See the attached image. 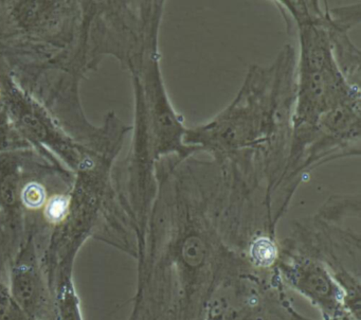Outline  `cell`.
I'll list each match as a JSON object with an SVG mask.
<instances>
[{
	"label": "cell",
	"instance_id": "1",
	"mask_svg": "<svg viewBox=\"0 0 361 320\" xmlns=\"http://www.w3.org/2000/svg\"><path fill=\"white\" fill-rule=\"evenodd\" d=\"M295 90L297 50L288 44L269 65L250 66L234 99L185 135L187 146L215 159L238 188L270 208L274 220L290 153Z\"/></svg>",
	"mask_w": 361,
	"mask_h": 320
},
{
	"label": "cell",
	"instance_id": "2",
	"mask_svg": "<svg viewBox=\"0 0 361 320\" xmlns=\"http://www.w3.org/2000/svg\"><path fill=\"white\" fill-rule=\"evenodd\" d=\"M158 37L159 31L153 32L140 54L145 155L156 163L171 155L188 157L198 154L195 148L185 143L187 126L169 97L160 69Z\"/></svg>",
	"mask_w": 361,
	"mask_h": 320
},
{
	"label": "cell",
	"instance_id": "3",
	"mask_svg": "<svg viewBox=\"0 0 361 320\" xmlns=\"http://www.w3.org/2000/svg\"><path fill=\"white\" fill-rule=\"evenodd\" d=\"M68 209V201L63 197H56L54 201H50L48 206L47 213L51 220H60L64 218Z\"/></svg>",
	"mask_w": 361,
	"mask_h": 320
},
{
	"label": "cell",
	"instance_id": "4",
	"mask_svg": "<svg viewBox=\"0 0 361 320\" xmlns=\"http://www.w3.org/2000/svg\"><path fill=\"white\" fill-rule=\"evenodd\" d=\"M25 196H26V203L28 205L39 206L43 201V190L35 184L27 190Z\"/></svg>",
	"mask_w": 361,
	"mask_h": 320
}]
</instances>
